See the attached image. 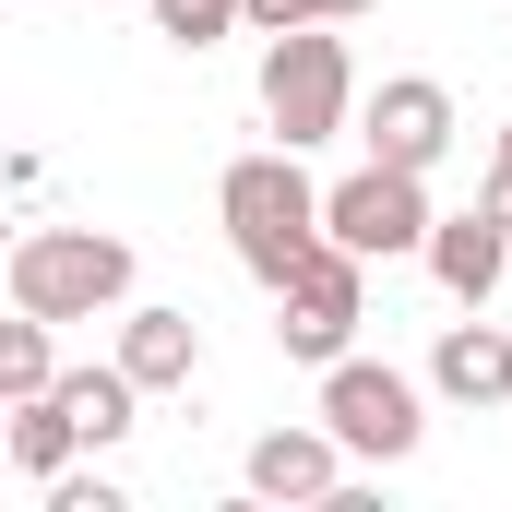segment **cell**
Here are the masks:
<instances>
[{
  "instance_id": "cell-1",
  "label": "cell",
  "mask_w": 512,
  "mask_h": 512,
  "mask_svg": "<svg viewBox=\"0 0 512 512\" xmlns=\"http://www.w3.org/2000/svg\"><path fill=\"white\" fill-rule=\"evenodd\" d=\"M215 215H227V251H239V274H262V286H286L298 262L334 239V215H322V179L298 167V143L239 155V167L215 179Z\"/></svg>"
},
{
  "instance_id": "cell-2",
  "label": "cell",
  "mask_w": 512,
  "mask_h": 512,
  "mask_svg": "<svg viewBox=\"0 0 512 512\" xmlns=\"http://www.w3.org/2000/svg\"><path fill=\"white\" fill-rule=\"evenodd\" d=\"M0 286L36 322H96V310L131 298V239H108V227H24L12 262H0Z\"/></svg>"
},
{
  "instance_id": "cell-3",
  "label": "cell",
  "mask_w": 512,
  "mask_h": 512,
  "mask_svg": "<svg viewBox=\"0 0 512 512\" xmlns=\"http://www.w3.org/2000/svg\"><path fill=\"white\" fill-rule=\"evenodd\" d=\"M262 120H274V143H298V155L358 120V60H346L334 24H286V36H262Z\"/></svg>"
},
{
  "instance_id": "cell-4",
  "label": "cell",
  "mask_w": 512,
  "mask_h": 512,
  "mask_svg": "<svg viewBox=\"0 0 512 512\" xmlns=\"http://www.w3.org/2000/svg\"><path fill=\"white\" fill-rule=\"evenodd\" d=\"M358 322H370V251H346V239H322V251L274 286V346L310 358V370H334L358 346Z\"/></svg>"
},
{
  "instance_id": "cell-5",
  "label": "cell",
  "mask_w": 512,
  "mask_h": 512,
  "mask_svg": "<svg viewBox=\"0 0 512 512\" xmlns=\"http://www.w3.org/2000/svg\"><path fill=\"white\" fill-rule=\"evenodd\" d=\"M322 429L358 453V465H405L429 441V393L405 382L393 358H334L322 370Z\"/></svg>"
},
{
  "instance_id": "cell-6",
  "label": "cell",
  "mask_w": 512,
  "mask_h": 512,
  "mask_svg": "<svg viewBox=\"0 0 512 512\" xmlns=\"http://www.w3.org/2000/svg\"><path fill=\"white\" fill-rule=\"evenodd\" d=\"M322 215H334V239H346V251H370V262L429 251V227H441V215H429V179H417V167H382V155H370L358 179H334V191H322Z\"/></svg>"
},
{
  "instance_id": "cell-7",
  "label": "cell",
  "mask_w": 512,
  "mask_h": 512,
  "mask_svg": "<svg viewBox=\"0 0 512 512\" xmlns=\"http://www.w3.org/2000/svg\"><path fill=\"white\" fill-rule=\"evenodd\" d=\"M358 143H370L382 167H417V179H429V167L453 155V96H441L429 72H393L382 96L358 108Z\"/></svg>"
},
{
  "instance_id": "cell-8",
  "label": "cell",
  "mask_w": 512,
  "mask_h": 512,
  "mask_svg": "<svg viewBox=\"0 0 512 512\" xmlns=\"http://www.w3.org/2000/svg\"><path fill=\"white\" fill-rule=\"evenodd\" d=\"M429 274H441V298H465V310H489L512 286V227L489 203H465V215H441L429 227Z\"/></svg>"
},
{
  "instance_id": "cell-9",
  "label": "cell",
  "mask_w": 512,
  "mask_h": 512,
  "mask_svg": "<svg viewBox=\"0 0 512 512\" xmlns=\"http://www.w3.org/2000/svg\"><path fill=\"white\" fill-rule=\"evenodd\" d=\"M239 477H251V501H310L322 512L346 489V441H334V429H262Z\"/></svg>"
},
{
  "instance_id": "cell-10",
  "label": "cell",
  "mask_w": 512,
  "mask_h": 512,
  "mask_svg": "<svg viewBox=\"0 0 512 512\" xmlns=\"http://www.w3.org/2000/svg\"><path fill=\"white\" fill-rule=\"evenodd\" d=\"M429 393L441 405H512V334L501 322H453L429 346Z\"/></svg>"
},
{
  "instance_id": "cell-11",
  "label": "cell",
  "mask_w": 512,
  "mask_h": 512,
  "mask_svg": "<svg viewBox=\"0 0 512 512\" xmlns=\"http://www.w3.org/2000/svg\"><path fill=\"white\" fill-rule=\"evenodd\" d=\"M120 370L143 393H179L191 370H203V322H191V310H131L120 322Z\"/></svg>"
},
{
  "instance_id": "cell-12",
  "label": "cell",
  "mask_w": 512,
  "mask_h": 512,
  "mask_svg": "<svg viewBox=\"0 0 512 512\" xmlns=\"http://www.w3.org/2000/svg\"><path fill=\"white\" fill-rule=\"evenodd\" d=\"M60 405H72V429H84V453H108V441H131V429H143V417H131V405H143V382H131L120 358H108V370H60Z\"/></svg>"
},
{
  "instance_id": "cell-13",
  "label": "cell",
  "mask_w": 512,
  "mask_h": 512,
  "mask_svg": "<svg viewBox=\"0 0 512 512\" xmlns=\"http://www.w3.org/2000/svg\"><path fill=\"white\" fill-rule=\"evenodd\" d=\"M0 453H12V477H36V489H48V477L84 453V429H72V405H60V393H36V405H12Z\"/></svg>"
},
{
  "instance_id": "cell-14",
  "label": "cell",
  "mask_w": 512,
  "mask_h": 512,
  "mask_svg": "<svg viewBox=\"0 0 512 512\" xmlns=\"http://www.w3.org/2000/svg\"><path fill=\"white\" fill-rule=\"evenodd\" d=\"M60 322H36V310H12L0 322V405H36V393L60 382V346H48Z\"/></svg>"
},
{
  "instance_id": "cell-15",
  "label": "cell",
  "mask_w": 512,
  "mask_h": 512,
  "mask_svg": "<svg viewBox=\"0 0 512 512\" xmlns=\"http://www.w3.org/2000/svg\"><path fill=\"white\" fill-rule=\"evenodd\" d=\"M251 24V0H155V36L167 48H215V36H239Z\"/></svg>"
},
{
  "instance_id": "cell-16",
  "label": "cell",
  "mask_w": 512,
  "mask_h": 512,
  "mask_svg": "<svg viewBox=\"0 0 512 512\" xmlns=\"http://www.w3.org/2000/svg\"><path fill=\"white\" fill-rule=\"evenodd\" d=\"M286 24H370V0H251V36H286Z\"/></svg>"
},
{
  "instance_id": "cell-17",
  "label": "cell",
  "mask_w": 512,
  "mask_h": 512,
  "mask_svg": "<svg viewBox=\"0 0 512 512\" xmlns=\"http://www.w3.org/2000/svg\"><path fill=\"white\" fill-rule=\"evenodd\" d=\"M48 512H131V489H108V477H72V465H60V477H48Z\"/></svg>"
},
{
  "instance_id": "cell-18",
  "label": "cell",
  "mask_w": 512,
  "mask_h": 512,
  "mask_svg": "<svg viewBox=\"0 0 512 512\" xmlns=\"http://www.w3.org/2000/svg\"><path fill=\"white\" fill-rule=\"evenodd\" d=\"M477 203H489V215L512 227V120H501V155H489V191H477Z\"/></svg>"
}]
</instances>
